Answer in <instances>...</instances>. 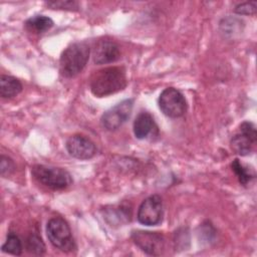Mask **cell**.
<instances>
[{"instance_id":"cell-21","label":"cell","mask_w":257,"mask_h":257,"mask_svg":"<svg viewBox=\"0 0 257 257\" xmlns=\"http://www.w3.org/2000/svg\"><path fill=\"white\" fill-rule=\"evenodd\" d=\"M15 170V164L12 159L9 157H6L4 155H1L0 158V171L2 177H8L10 176Z\"/></svg>"},{"instance_id":"cell-2","label":"cell","mask_w":257,"mask_h":257,"mask_svg":"<svg viewBox=\"0 0 257 257\" xmlns=\"http://www.w3.org/2000/svg\"><path fill=\"white\" fill-rule=\"evenodd\" d=\"M90 48L86 42L69 44L59 58V72L63 77L71 78L80 73L89 58Z\"/></svg>"},{"instance_id":"cell-14","label":"cell","mask_w":257,"mask_h":257,"mask_svg":"<svg viewBox=\"0 0 257 257\" xmlns=\"http://www.w3.org/2000/svg\"><path fill=\"white\" fill-rule=\"evenodd\" d=\"M53 20L45 15H34L28 18L24 26L26 30L35 34H41L48 31L53 26Z\"/></svg>"},{"instance_id":"cell-17","label":"cell","mask_w":257,"mask_h":257,"mask_svg":"<svg viewBox=\"0 0 257 257\" xmlns=\"http://www.w3.org/2000/svg\"><path fill=\"white\" fill-rule=\"evenodd\" d=\"M1 249H2L3 252L9 253V254H12V255H21L22 250H23L21 240L13 232L8 233L6 241L2 245Z\"/></svg>"},{"instance_id":"cell-5","label":"cell","mask_w":257,"mask_h":257,"mask_svg":"<svg viewBox=\"0 0 257 257\" xmlns=\"http://www.w3.org/2000/svg\"><path fill=\"white\" fill-rule=\"evenodd\" d=\"M158 103L162 112L172 118L183 116L188 108L184 94L175 87L165 88L159 96Z\"/></svg>"},{"instance_id":"cell-20","label":"cell","mask_w":257,"mask_h":257,"mask_svg":"<svg viewBox=\"0 0 257 257\" xmlns=\"http://www.w3.org/2000/svg\"><path fill=\"white\" fill-rule=\"evenodd\" d=\"M257 8V2L251 1V2H243L234 8V12L239 15H252L256 12Z\"/></svg>"},{"instance_id":"cell-15","label":"cell","mask_w":257,"mask_h":257,"mask_svg":"<svg viewBox=\"0 0 257 257\" xmlns=\"http://www.w3.org/2000/svg\"><path fill=\"white\" fill-rule=\"evenodd\" d=\"M104 218L109 224H114V222L117 224L125 223L131 220V209H127V207L123 206L106 209Z\"/></svg>"},{"instance_id":"cell-4","label":"cell","mask_w":257,"mask_h":257,"mask_svg":"<svg viewBox=\"0 0 257 257\" xmlns=\"http://www.w3.org/2000/svg\"><path fill=\"white\" fill-rule=\"evenodd\" d=\"M46 234L50 243L63 252H72L76 244L68 223L61 217L51 218L46 225Z\"/></svg>"},{"instance_id":"cell-12","label":"cell","mask_w":257,"mask_h":257,"mask_svg":"<svg viewBox=\"0 0 257 257\" xmlns=\"http://www.w3.org/2000/svg\"><path fill=\"white\" fill-rule=\"evenodd\" d=\"M133 128L137 139L145 140L149 136H151L155 130H157V125L151 113L147 111H142L135 118Z\"/></svg>"},{"instance_id":"cell-11","label":"cell","mask_w":257,"mask_h":257,"mask_svg":"<svg viewBox=\"0 0 257 257\" xmlns=\"http://www.w3.org/2000/svg\"><path fill=\"white\" fill-rule=\"evenodd\" d=\"M92 57L93 62L98 65L115 62L120 57L119 46L111 39H100L94 45Z\"/></svg>"},{"instance_id":"cell-7","label":"cell","mask_w":257,"mask_h":257,"mask_svg":"<svg viewBox=\"0 0 257 257\" xmlns=\"http://www.w3.org/2000/svg\"><path fill=\"white\" fill-rule=\"evenodd\" d=\"M257 142V133L254 123L243 121L239 126V132L231 139L232 150L239 156H248L252 153Z\"/></svg>"},{"instance_id":"cell-9","label":"cell","mask_w":257,"mask_h":257,"mask_svg":"<svg viewBox=\"0 0 257 257\" xmlns=\"http://www.w3.org/2000/svg\"><path fill=\"white\" fill-rule=\"evenodd\" d=\"M133 106L134 99L132 98L118 102L101 115L100 122L102 126L107 131H115L119 128L130 118Z\"/></svg>"},{"instance_id":"cell-6","label":"cell","mask_w":257,"mask_h":257,"mask_svg":"<svg viewBox=\"0 0 257 257\" xmlns=\"http://www.w3.org/2000/svg\"><path fill=\"white\" fill-rule=\"evenodd\" d=\"M164 218V206L159 195H152L146 198L138 209L137 219L145 226H157Z\"/></svg>"},{"instance_id":"cell-1","label":"cell","mask_w":257,"mask_h":257,"mask_svg":"<svg viewBox=\"0 0 257 257\" xmlns=\"http://www.w3.org/2000/svg\"><path fill=\"white\" fill-rule=\"evenodd\" d=\"M127 84L125 70L121 66H108L94 71L89 79L90 91L97 97L108 96L122 90Z\"/></svg>"},{"instance_id":"cell-3","label":"cell","mask_w":257,"mask_h":257,"mask_svg":"<svg viewBox=\"0 0 257 257\" xmlns=\"http://www.w3.org/2000/svg\"><path fill=\"white\" fill-rule=\"evenodd\" d=\"M31 173L38 183L51 190H63L72 184L71 175L62 168L35 165Z\"/></svg>"},{"instance_id":"cell-19","label":"cell","mask_w":257,"mask_h":257,"mask_svg":"<svg viewBox=\"0 0 257 257\" xmlns=\"http://www.w3.org/2000/svg\"><path fill=\"white\" fill-rule=\"evenodd\" d=\"M45 5L51 9H63V10H70V11H75V10H78L79 8L78 2L70 1V0L47 1L45 2Z\"/></svg>"},{"instance_id":"cell-8","label":"cell","mask_w":257,"mask_h":257,"mask_svg":"<svg viewBox=\"0 0 257 257\" xmlns=\"http://www.w3.org/2000/svg\"><path fill=\"white\" fill-rule=\"evenodd\" d=\"M132 240L146 254L159 256L165 249V237L159 232L137 230L132 232Z\"/></svg>"},{"instance_id":"cell-13","label":"cell","mask_w":257,"mask_h":257,"mask_svg":"<svg viewBox=\"0 0 257 257\" xmlns=\"http://www.w3.org/2000/svg\"><path fill=\"white\" fill-rule=\"evenodd\" d=\"M22 88V83L16 77L5 74L0 76V95L2 98H12L18 95Z\"/></svg>"},{"instance_id":"cell-16","label":"cell","mask_w":257,"mask_h":257,"mask_svg":"<svg viewBox=\"0 0 257 257\" xmlns=\"http://www.w3.org/2000/svg\"><path fill=\"white\" fill-rule=\"evenodd\" d=\"M232 170L235 173L239 183L243 186L248 185L251 180L254 179L255 173L252 169H249L247 166L243 165L238 159H235L231 164Z\"/></svg>"},{"instance_id":"cell-10","label":"cell","mask_w":257,"mask_h":257,"mask_svg":"<svg viewBox=\"0 0 257 257\" xmlns=\"http://www.w3.org/2000/svg\"><path fill=\"white\" fill-rule=\"evenodd\" d=\"M68 154L78 160H88L95 156L96 146L86 136L76 134L71 136L65 144Z\"/></svg>"},{"instance_id":"cell-18","label":"cell","mask_w":257,"mask_h":257,"mask_svg":"<svg viewBox=\"0 0 257 257\" xmlns=\"http://www.w3.org/2000/svg\"><path fill=\"white\" fill-rule=\"evenodd\" d=\"M26 249L33 255H42L45 253V244L37 233H30L26 239Z\"/></svg>"}]
</instances>
